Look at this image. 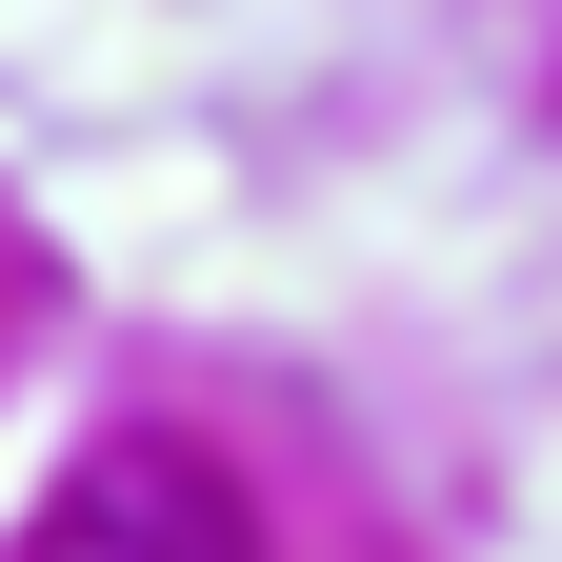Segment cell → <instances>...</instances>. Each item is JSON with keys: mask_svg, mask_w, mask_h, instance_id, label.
Masks as SVG:
<instances>
[{"mask_svg": "<svg viewBox=\"0 0 562 562\" xmlns=\"http://www.w3.org/2000/svg\"><path fill=\"white\" fill-rule=\"evenodd\" d=\"M21 562H261V542H241V482H222V462H181V442H101V462L21 522Z\"/></svg>", "mask_w": 562, "mask_h": 562, "instance_id": "6da1fadb", "label": "cell"}]
</instances>
